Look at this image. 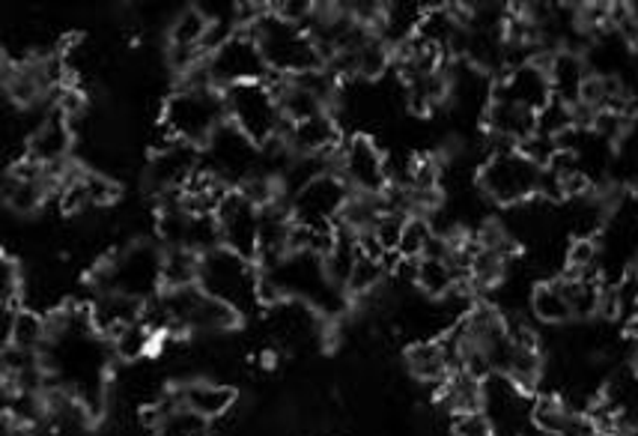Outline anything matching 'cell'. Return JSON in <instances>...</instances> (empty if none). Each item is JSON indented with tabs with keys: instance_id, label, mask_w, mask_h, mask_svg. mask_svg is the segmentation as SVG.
<instances>
[{
	"instance_id": "15",
	"label": "cell",
	"mask_w": 638,
	"mask_h": 436,
	"mask_svg": "<svg viewBox=\"0 0 638 436\" xmlns=\"http://www.w3.org/2000/svg\"><path fill=\"white\" fill-rule=\"evenodd\" d=\"M287 141L296 156H334L343 147V132L338 117L326 111L301 123H287Z\"/></svg>"
},
{
	"instance_id": "6",
	"label": "cell",
	"mask_w": 638,
	"mask_h": 436,
	"mask_svg": "<svg viewBox=\"0 0 638 436\" xmlns=\"http://www.w3.org/2000/svg\"><path fill=\"white\" fill-rule=\"evenodd\" d=\"M224 105H227V120L233 126H240L257 147L287 132V120H284L280 102L269 87V82L230 87V91H224Z\"/></svg>"
},
{
	"instance_id": "7",
	"label": "cell",
	"mask_w": 638,
	"mask_h": 436,
	"mask_svg": "<svg viewBox=\"0 0 638 436\" xmlns=\"http://www.w3.org/2000/svg\"><path fill=\"white\" fill-rule=\"evenodd\" d=\"M203 164L212 177H219L221 183L240 189L245 180L259 173V147L242 132L240 126L227 120L203 147Z\"/></svg>"
},
{
	"instance_id": "5",
	"label": "cell",
	"mask_w": 638,
	"mask_h": 436,
	"mask_svg": "<svg viewBox=\"0 0 638 436\" xmlns=\"http://www.w3.org/2000/svg\"><path fill=\"white\" fill-rule=\"evenodd\" d=\"M540 173L543 168L531 162L529 156H522L519 147L499 150L487 156V162L478 171V189L489 198V203L499 206H519L538 198Z\"/></svg>"
},
{
	"instance_id": "24",
	"label": "cell",
	"mask_w": 638,
	"mask_h": 436,
	"mask_svg": "<svg viewBox=\"0 0 638 436\" xmlns=\"http://www.w3.org/2000/svg\"><path fill=\"white\" fill-rule=\"evenodd\" d=\"M159 344L161 338L143 320H138V323L126 326L120 336L110 341V350H114V355L120 359L123 365H138V362H147L159 350Z\"/></svg>"
},
{
	"instance_id": "32",
	"label": "cell",
	"mask_w": 638,
	"mask_h": 436,
	"mask_svg": "<svg viewBox=\"0 0 638 436\" xmlns=\"http://www.w3.org/2000/svg\"><path fill=\"white\" fill-rule=\"evenodd\" d=\"M450 434L454 436H496V430H492L489 418L483 416V410H480V413H462V416H454V422H450Z\"/></svg>"
},
{
	"instance_id": "19",
	"label": "cell",
	"mask_w": 638,
	"mask_h": 436,
	"mask_svg": "<svg viewBox=\"0 0 638 436\" xmlns=\"http://www.w3.org/2000/svg\"><path fill=\"white\" fill-rule=\"evenodd\" d=\"M140 315H143L140 299L123 294H102L93 299V332L114 341L126 326L138 323Z\"/></svg>"
},
{
	"instance_id": "23",
	"label": "cell",
	"mask_w": 638,
	"mask_h": 436,
	"mask_svg": "<svg viewBox=\"0 0 638 436\" xmlns=\"http://www.w3.org/2000/svg\"><path fill=\"white\" fill-rule=\"evenodd\" d=\"M462 281H469V278H462L448 257H421L418 260L415 287H418L427 299H445V296L457 285H462Z\"/></svg>"
},
{
	"instance_id": "13",
	"label": "cell",
	"mask_w": 638,
	"mask_h": 436,
	"mask_svg": "<svg viewBox=\"0 0 638 436\" xmlns=\"http://www.w3.org/2000/svg\"><path fill=\"white\" fill-rule=\"evenodd\" d=\"M492 99L517 102L522 108H531V111L540 114L555 96H552V84H549L546 70H543L540 63H525V66H517V70L501 75L499 82H496Z\"/></svg>"
},
{
	"instance_id": "11",
	"label": "cell",
	"mask_w": 638,
	"mask_h": 436,
	"mask_svg": "<svg viewBox=\"0 0 638 436\" xmlns=\"http://www.w3.org/2000/svg\"><path fill=\"white\" fill-rule=\"evenodd\" d=\"M215 219H219L221 227V245L257 264L259 206H254L240 189H230L227 198L221 201Z\"/></svg>"
},
{
	"instance_id": "34",
	"label": "cell",
	"mask_w": 638,
	"mask_h": 436,
	"mask_svg": "<svg viewBox=\"0 0 638 436\" xmlns=\"http://www.w3.org/2000/svg\"><path fill=\"white\" fill-rule=\"evenodd\" d=\"M632 368L638 371V344H636V350H632Z\"/></svg>"
},
{
	"instance_id": "26",
	"label": "cell",
	"mask_w": 638,
	"mask_h": 436,
	"mask_svg": "<svg viewBox=\"0 0 638 436\" xmlns=\"http://www.w3.org/2000/svg\"><path fill=\"white\" fill-rule=\"evenodd\" d=\"M164 290L200 285V254L189 248H164V269H161Z\"/></svg>"
},
{
	"instance_id": "10",
	"label": "cell",
	"mask_w": 638,
	"mask_h": 436,
	"mask_svg": "<svg viewBox=\"0 0 638 436\" xmlns=\"http://www.w3.org/2000/svg\"><path fill=\"white\" fill-rule=\"evenodd\" d=\"M352 189L340 173H322L289 198L293 219L301 224H334L347 210Z\"/></svg>"
},
{
	"instance_id": "18",
	"label": "cell",
	"mask_w": 638,
	"mask_h": 436,
	"mask_svg": "<svg viewBox=\"0 0 638 436\" xmlns=\"http://www.w3.org/2000/svg\"><path fill=\"white\" fill-rule=\"evenodd\" d=\"M483 126H487L492 138L517 143L519 147L525 138L538 132V111L522 108L517 102L492 99V105H489L487 114H483Z\"/></svg>"
},
{
	"instance_id": "29",
	"label": "cell",
	"mask_w": 638,
	"mask_h": 436,
	"mask_svg": "<svg viewBox=\"0 0 638 436\" xmlns=\"http://www.w3.org/2000/svg\"><path fill=\"white\" fill-rule=\"evenodd\" d=\"M436 240L433 234V224L424 215H410V222H406V231H403V240H400L397 254L403 260H421L424 254H427L429 243Z\"/></svg>"
},
{
	"instance_id": "33",
	"label": "cell",
	"mask_w": 638,
	"mask_h": 436,
	"mask_svg": "<svg viewBox=\"0 0 638 436\" xmlns=\"http://www.w3.org/2000/svg\"><path fill=\"white\" fill-rule=\"evenodd\" d=\"M3 436H36L33 434L31 425H24V422H15L12 416L3 418Z\"/></svg>"
},
{
	"instance_id": "17",
	"label": "cell",
	"mask_w": 638,
	"mask_h": 436,
	"mask_svg": "<svg viewBox=\"0 0 638 436\" xmlns=\"http://www.w3.org/2000/svg\"><path fill=\"white\" fill-rule=\"evenodd\" d=\"M549 75V84H552V96L564 105H578V96H582V87L588 82V63H585V54H576V51L561 49L555 51L549 63L543 66Z\"/></svg>"
},
{
	"instance_id": "16",
	"label": "cell",
	"mask_w": 638,
	"mask_h": 436,
	"mask_svg": "<svg viewBox=\"0 0 638 436\" xmlns=\"http://www.w3.org/2000/svg\"><path fill=\"white\" fill-rule=\"evenodd\" d=\"M177 392H180L182 410H191L194 416L206 418V422H221L236 406V389L221 380L198 376V380L182 383Z\"/></svg>"
},
{
	"instance_id": "30",
	"label": "cell",
	"mask_w": 638,
	"mask_h": 436,
	"mask_svg": "<svg viewBox=\"0 0 638 436\" xmlns=\"http://www.w3.org/2000/svg\"><path fill=\"white\" fill-rule=\"evenodd\" d=\"M21 294H24L21 264L12 260L10 254H3V264H0V305L3 308H21Z\"/></svg>"
},
{
	"instance_id": "25",
	"label": "cell",
	"mask_w": 638,
	"mask_h": 436,
	"mask_svg": "<svg viewBox=\"0 0 638 436\" xmlns=\"http://www.w3.org/2000/svg\"><path fill=\"white\" fill-rule=\"evenodd\" d=\"M7 344L21 347V350H40L42 353V350L51 344L49 317H42L40 311H33V308H19L15 317H12V332Z\"/></svg>"
},
{
	"instance_id": "27",
	"label": "cell",
	"mask_w": 638,
	"mask_h": 436,
	"mask_svg": "<svg viewBox=\"0 0 638 436\" xmlns=\"http://www.w3.org/2000/svg\"><path fill=\"white\" fill-rule=\"evenodd\" d=\"M612 173L620 183H636L638 180V117L627 123V129L615 143V162Z\"/></svg>"
},
{
	"instance_id": "4",
	"label": "cell",
	"mask_w": 638,
	"mask_h": 436,
	"mask_svg": "<svg viewBox=\"0 0 638 436\" xmlns=\"http://www.w3.org/2000/svg\"><path fill=\"white\" fill-rule=\"evenodd\" d=\"M200 287L240 315H251L259 305V266L221 245L200 257Z\"/></svg>"
},
{
	"instance_id": "3",
	"label": "cell",
	"mask_w": 638,
	"mask_h": 436,
	"mask_svg": "<svg viewBox=\"0 0 638 436\" xmlns=\"http://www.w3.org/2000/svg\"><path fill=\"white\" fill-rule=\"evenodd\" d=\"M161 120L168 123L180 141L206 147L212 135L227 123L224 93L215 87H180L164 102Z\"/></svg>"
},
{
	"instance_id": "12",
	"label": "cell",
	"mask_w": 638,
	"mask_h": 436,
	"mask_svg": "<svg viewBox=\"0 0 638 436\" xmlns=\"http://www.w3.org/2000/svg\"><path fill=\"white\" fill-rule=\"evenodd\" d=\"M200 164H203V156L194 143H173L170 150L152 156L150 168H147V183L159 194L185 192V185L198 177Z\"/></svg>"
},
{
	"instance_id": "20",
	"label": "cell",
	"mask_w": 638,
	"mask_h": 436,
	"mask_svg": "<svg viewBox=\"0 0 638 436\" xmlns=\"http://www.w3.org/2000/svg\"><path fill=\"white\" fill-rule=\"evenodd\" d=\"M403 362H406L412 380H418L424 386H433V383L442 386L450 376V362L442 341H412L403 353Z\"/></svg>"
},
{
	"instance_id": "9",
	"label": "cell",
	"mask_w": 638,
	"mask_h": 436,
	"mask_svg": "<svg viewBox=\"0 0 638 436\" xmlns=\"http://www.w3.org/2000/svg\"><path fill=\"white\" fill-rule=\"evenodd\" d=\"M340 177L355 194H382L389 189V159L370 135H350L340 147Z\"/></svg>"
},
{
	"instance_id": "8",
	"label": "cell",
	"mask_w": 638,
	"mask_h": 436,
	"mask_svg": "<svg viewBox=\"0 0 638 436\" xmlns=\"http://www.w3.org/2000/svg\"><path fill=\"white\" fill-rule=\"evenodd\" d=\"M206 70L215 84V91H230L236 84L251 82H269L272 72L263 61V51H259L257 40L251 36V31L233 33L224 45L206 54Z\"/></svg>"
},
{
	"instance_id": "21",
	"label": "cell",
	"mask_w": 638,
	"mask_h": 436,
	"mask_svg": "<svg viewBox=\"0 0 638 436\" xmlns=\"http://www.w3.org/2000/svg\"><path fill=\"white\" fill-rule=\"evenodd\" d=\"M439 397L450 416L480 413V410H483V380L471 376L469 371H454V374L442 383Z\"/></svg>"
},
{
	"instance_id": "31",
	"label": "cell",
	"mask_w": 638,
	"mask_h": 436,
	"mask_svg": "<svg viewBox=\"0 0 638 436\" xmlns=\"http://www.w3.org/2000/svg\"><path fill=\"white\" fill-rule=\"evenodd\" d=\"M406 222H410V215H400V213L380 215V222L373 224V236H376V243L382 245V252L397 254L400 240H403V231H406Z\"/></svg>"
},
{
	"instance_id": "2",
	"label": "cell",
	"mask_w": 638,
	"mask_h": 436,
	"mask_svg": "<svg viewBox=\"0 0 638 436\" xmlns=\"http://www.w3.org/2000/svg\"><path fill=\"white\" fill-rule=\"evenodd\" d=\"M251 36L257 40L263 61H266L272 75L293 78V75H301V72H313L326 66V57H322L313 36L299 24H289L280 15H275L272 10L259 15L257 24L251 28Z\"/></svg>"
},
{
	"instance_id": "22",
	"label": "cell",
	"mask_w": 638,
	"mask_h": 436,
	"mask_svg": "<svg viewBox=\"0 0 638 436\" xmlns=\"http://www.w3.org/2000/svg\"><path fill=\"white\" fill-rule=\"evenodd\" d=\"M529 311L534 320H540V323L546 326H564L573 320L567 294H564V285H561V275L559 278H552V281H540V285H534Z\"/></svg>"
},
{
	"instance_id": "14",
	"label": "cell",
	"mask_w": 638,
	"mask_h": 436,
	"mask_svg": "<svg viewBox=\"0 0 638 436\" xmlns=\"http://www.w3.org/2000/svg\"><path fill=\"white\" fill-rule=\"evenodd\" d=\"M72 141H75V129H72V123L66 120L57 108H54L49 120L42 123L40 129L33 132L31 143H28V159L42 164L45 171L57 173V171H63V164L70 162Z\"/></svg>"
},
{
	"instance_id": "28",
	"label": "cell",
	"mask_w": 638,
	"mask_h": 436,
	"mask_svg": "<svg viewBox=\"0 0 638 436\" xmlns=\"http://www.w3.org/2000/svg\"><path fill=\"white\" fill-rule=\"evenodd\" d=\"M382 281H385V264H382V260H373L368 254H361L359 264L352 269L347 294L355 296V299H368V296L380 294Z\"/></svg>"
},
{
	"instance_id": "1",
	"label": "cell",
	"mask_w": 638,
	"mask_h": 436,
	"mask_svg": "<svg viewBox=\"0 0 638 436\" xmlns=\"http://www.w3.org/2000/svg\"><path fill=\"white\" fill-rule=\"evenodd\" d=\"M161 269H164V248L147 240L131 243L129 248H120L117 254H110L108 264H102L93 275L96 290L102 294H123L131 299L147 302L152 296H159L164 290L161 281ZM93 296V299H96Z\"/></svg>"
}]
</instances>
